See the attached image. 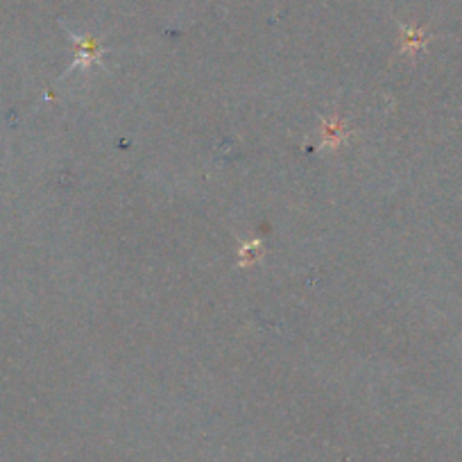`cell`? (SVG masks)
<instances>
[{"instance_id": "6da1fadb", "label": "cell", "mask_w": 462, "mask_h": 462, "mask_svg": "<svg viewBox=\"0 0 462 462\" xmlns=\"http://www.w3.org/2000/svg\"><path fill=\"white\" fill-rule=\"evenodd\" d=\"M70 37H73L75 43L79 46V57L75 60L73 69H75V66H88L91 61H97V55H100V51H97L96 42H91V39H87V37H78L75 32H70Z\"/></svg>"}]
</instances>
